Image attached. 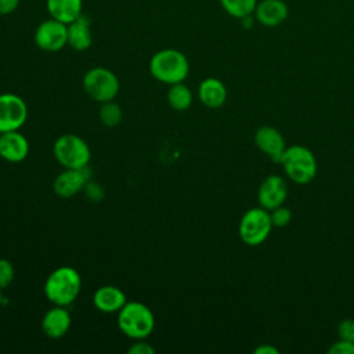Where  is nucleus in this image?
Masks as SVG:
<instances>
[{"label":"nucleus","instance_id":"obj_7","mask_svg":"<svg viewBox=\"0 0 354 354\" xmlns=\"http://www.w3.org/2000/svg\"><path fill=\"white\" fill-rule=\"evenodd\" d=\"M272 223L270 212L261 206L250 207L243 213L239 220L238 234L243 243L248 246L261 245L270 235Z\"/></svg>","mask_w":354,"mask_h":354},{"label":"nucleus","instance_id":"obj_20","mask_svg":"<svg viewBox=\"0 0 354 354\" xmlns=\"http://www.w3.org/2000/svg\"><path fill=\"white\" fill-rule=\"evenodd\" d=\"M166 100H167V104L174 111L183 112L191 106L194 97L189 87L184 84V82H181V83L170 84V88L167 90V94H166Z\"/></svg>","mask_w":354,"mask_h":354},{"label":"nucleus","instance_id":"obj_24","mask_svg":"<svg viewBox=\"0 0 354 354\" xmlns=\"http://www.w3.org/2000/svg\"><path fill=\"white\" fill-rule=\"evenodd\" d=\"M15 278V268L7 259H0V289L8 288Z\"/></svg>","mask_w":354,"mask_h":354},{"label":"nucleus","instance_id":"obj_13","mask_svg":"<svg viewBox=\"0 0 354 354\" xmlns=\"http://www.w3.org/2000/svg\"><path fill=\"white\" fill-rule=\"evenodd\" d=\"M28 155H29V141L22 133H19V130L1 133L0 158L11 163H18L25 160Z\"/></svg>","mask_w":354,"mask_h":354},{"label":"nucleus","instance_id":"obj_10","mask_svg":"<svg viewBox=\"0 0 354 354\" xmlns=\"http://www.w3.org/2000/svg\"><path fill=\"white\" fill-rule=\"evenodd\" d=\"M288 198V183L283 177L270 174L266 177L257 191V199L261 207L268 212L283 205Z\"/></svg>","mask_w":354,"mask_h":354},{"label":"nucleus","instance_id":"obj_14","mask_svg":"<svg viewBox=\"0 0 354 354\" xmlns=\"http://www.w3.org/2000/svg\"><path fill=\"white\" fill-rule=\"evenodd\" d=\"M72 325L71 313L64 306H53L47 310L41 319V329L50 339H59L65 336Z\"/></svg>","mask_w":354,"mask_h":354},{"label":"nucleus","instance_id":"obj_5","mask_svg":"<svg viewBox=\"0 0 354 354\" xmlns=\"http://www.w3.org/2000/svg\"><path fill=\"white\" fill-rule=\"evenodd\" d=\"M53 152L64 169L87 167L91 158L88 144L80 136L72 133L59 136L53 145Z\"/></svg>","mask_w":354,"mask_h":354},{"label":"nucleus","instance_id":"obj_26","mask_svg":"<svg viewBox=\"0 0 354 354\" xmlns=\"http://www.w3.org/2000/svg\"><path fill=\"white\" fill-rule=\"evenodd\" d=\"M328 353L329 354H354V343L339 339L328 348Z\"/></svg>","mask_w":354,"mask_h":354},{"label":"nucleus","instance_id":"obj_1","mask_svg":"<svg viewBox=\"0 0 354 354\" xmlns=\"http://www.w3.org/2000/svg\"><path fill=\"white\" fill-rule=\"evenodd\" d=\"M82 289V277L71 266H61L55 268L46 278L43 290L44 296L54 306L68 307L72 304Z\"/></svg>","mask_w":354,"mask_h":354},{"label":"nucleus","instance_id":"obj_4","mask_svg":"<svg viewBox=\"0 0 354 354\" xmlns=\"http://www.w3.org/2000/svg\"><path fill=\"white\" fill-rule=\"evenodd\" d=\"M281 165L286 177L296 184H308L317 176L315 155L304 145L286 147Z\"/></svg>","mask_w":354,"mask_h":354},{"label":"nucleus","instance_id":"obj_29","mask_svg":"<svg viewBox=\"0 0 354 354\" xmlns=\"http://www.w3.org/2000/svg\"><path fill=\"white\" fill-rule=\"evenodd\" d=\"M253 353H256V354H278L279 350L271 344H260L259 347H256L253 350Z\"/></svg>","mask_w":354,"mask_h":354},{"label":"nucleus","instance_id":"obj_31","mask_svg":"<svg viewBox=\"0 0 354 354\" xmlns=\"http://www.w3.org/2000/svg\"><path fill=\"white\" fill-rule=\"evenodd\" d=\"M0 136H1V133H0Z\"/></svg>","mask_w":354,"mask_h":354},{"label":"nucleus","instance_id":"obj_25","mask_svg":"<svg viewBox=\"0 0 354 354\" xmlns=\"http://www.w3.org/2000/svg\"><path fill=\"white\" fill-rule=\"evenodd\" d=\"M337 336L339 339L354 343V319L344 318L337 325Z\"/></svg>","mask_w":354,"mask_h":354},{"label":"nucleus","instance_id":"obj_3","mask_svg":"<svg viewBox=\"0 0 354 354\" xmlns=\"http://www.w3.org/2000/svg\"><path fill=\"white\" fill-rule=\"evenodd\" d=\"M120 332L133 339H147L155 328V317L151 308L141 301H129L118 313Z\"/></svg>","mask_w":354,"mask_h":354},{"label":"nucleus","instance_id":"obj_8","mask_svg":"<svg viewBox=\"0 0 354 354\" xmlns=\"http://www.w3.org/2000/svg\"><path fill=\"white\" fill-rule=\"evenodd\" d=\"M33 40L40 50L57 53L68 46V25L50 17L37 25Z\"/></svg>","mask_w":354,"mask_h":354},{"label":"nucleus","instance_id":"obj_12","mask_svg":"<svg viewBox=\"0 0 354 354\" xmlns=\"http://www.w3.org/2000/svg\"><path fill=\"white\" fill-rule=\"evenodd\" d=\"M254 144L277 163H281L282 155L288 147L282 133L272 126L259 127L254 133Z\"/></svg>","mask_w":354,"mask_h":354},{"label":"nucleus","instance_id":"obj_18","mask_svg":"<svg viewBox=\"0 0 354 354\" xmlns=\"http://www.w3.org/2000/svg\"><path fill=\"white\" fill-rule=\"evenodd\" d=\"M198 97L205 106L216 109L224 105L227 100V88L221 80L216 77H206L199 83Z\"/></svg>","mask_w":354,"mask_h":354},{"label":"nucleus","instance_id":"obj_9","mask_svg":"<svg viewBox=\"0 0 354 354\" xmlns=\"http://www.w3.org/2000/svg\"><path fill=\"white\" fill-rule=\"evenodd\" d=\"M28 120V105L17 94H0V133L19 130Z\"/></svg>","mask_w":354,"mask_h":354},{"label":"nucleus","instance_id":"obj_17","mask_svg":"<svg viewBox=\"0 0 354 354\" xmlns=\"http://www.w3.org/2000/svg\"><path fill=\"white\" fill-rule=\"evenodd\" d=\"M93 43L90 18L82 14L79 18L68 24V46L76 51H86Z\"/></svg>","mask_w":354,"mask_h":354},{"label":"nucleus","instance_id":"obj_30","mask_svg":"<svg viewBox=\"0 0 354 354\" xmlns=\"http://www.w3.org/2000/svg\"><path fill=\"white\" fill-rule=\"evenodd\" d=\"M1 290H3V289H0V306H1V301H3V295H1Z\"/></svg>","mask_w":354,"mask_h":354},{"label":"nucleus","instance_id":"obj_11","mask_svg":"<svg viewBox=\"0 0 354 354\" xmlns=\"http://www.w3.org/2000/svg\"><path fill=\"white\" fill-rule=\"evenodd\" d=\"M90 178V171L87 167L83 169H64L54 183L53 189L59 198H72L86 188Z\"/></svg>","mask_w":354,"mask_h":354},{"label":"nucleus","instance_id":"obj_28","mask_svg":"<svg viewBox=\"0 0 354 354\" xmlns=\"http://www.w3.org/2000/svg\"><path fill=\"white\" fill-rule=\"evenodd\" d=\"M19 6V0H0V15L12 14Z\"/></svg>","mask_w":354,"mask_h":354},{"label":"nucleus","instance_id":"obj_16","mask_svg":"<svg viewBox=\"0 0 354 354\" xmlns=\"http://www.w3.org/2000/svg\"><path fill=\"white\" fill-rule=\"evenodd\" d=\"M126 303L127 297L124 292L113 285L100 286L93 295L94 307L104 314H118Z\"/></svg>","mask_w":354,"mask_h":354},{"label":"nucleus","instance_id":"obj_27","mask_svg":"<svg viewBox=\"0 0 354 354\" xmlns=\"http://www.w3.org/2000/svg\"><path fill=\"white\" fill-rule=\"evenodd\" d=\"M130 354H153L155 348L145 342V339L136 340L127 350Z\"/></svg>","mask_w":354,"mask_h":354},{"label":"nucleus","instance_id":"obj_15","mask_svg":"<svg viewBox=\"0 0 354 354\" xmlns=\"http://www.w3.org/2000/svg\"><path fill=\"white\" fill-rule=\"evenodd\" d=\"M289 17V7L283 0L257 1L254 10L256 21L267 28H275L283 24Z\"/></svg>","mask_w":354,"mask_h":354},{"label":"nucleus","instance_id":"obj_6","mask_svg":"<svg viewBox=\"0 0 354 354\" xmlns=\"http://www.w3.org/2000/svg\"><path fill=\"white\" fill-rule=\"evenodd\" d=\"M82 84L86 94L101 104L115 100L120 88L118 76L104 66H94L88 69L83 76Z\"/></svg>","mask_w":354,"mask_h":354},{"label":"nucleus","instance_id":"obj_2","mask_svg":"<svg viewBox=\"0 0 354 354\" xmlns=\"http://www.w3.org/2000/svg\"><path fill=\"white\" fill-rule=\"evenodd\" d=\"M149 73L155 80L169 86L181 83L189 73V62L180 50L163 48L151 57Z\"/></svg>","mask_w":354,"mask_h":354},{"label":"nucleus","instance_id":"obj_21","mask_svg":"<svg viewBox=\"0 0 354 354\" xmlns=\"http://www.w3.org/2000/svg\"><path fill=\"white\" fill-rule=\"evenodd\" d=\"M221 8L232 18L242 19L254 14L257 0H220Z\"/></svg>","mask_w":354,"mask_h":354},{"label":"nucleus","instance_id":"obj_22","mask_svg":"<svg viewBox=\"0 0 354 354\" xmlns=\"http://www.w3.org/2000/svg\"><path fill=\"white\" fill-rule=\"evenodd\" d=\"M100 122L106 127H115L122 122L123 111L119 104H116L113 100L106 101L101 104L100 113H98Z\"/></svg>","mask_w":354,"mask_h":354},{"label":"nucleus","instance_id":"obj_23","mask_svg":"<svg viewBox=\"0 0 354 354\" xmlns=\"http://www.w3.org/2000/svg\"><path fill=\"white\" fill-rule=\"evenodd\" d=\"M270 217H271V223H272V227H278V228H282V227H286L290 220H292V212L289 207L281 205L272 210H270Z\"/></svg>","mask_w":354,"mask_h":354},{"label":"nucleus","instance_id":"obj_19","mask_svg":"<svg viewBox=\"0 0 354 354\" xmlns=\"http://www.w3.org/2000/svg\"><path fill=\"white\" fill-rule=\"evenodd\" d=\"M46 8L51 18L68 25L83 14V0H46Z\"/></svg>","mask_w":354,"mask_h":354}]
</instances>
